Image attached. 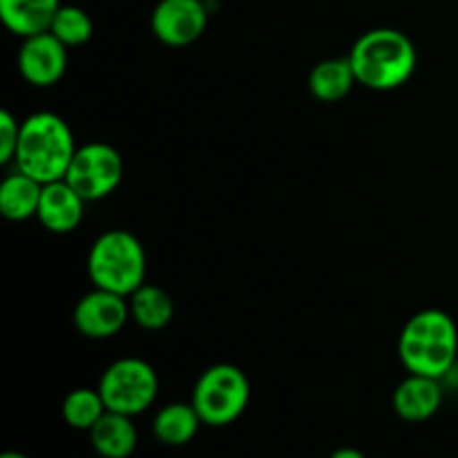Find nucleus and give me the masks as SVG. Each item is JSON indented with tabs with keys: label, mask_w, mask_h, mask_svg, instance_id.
Here are the masks:
<instances>
[{
	"label": "nucleus",
	"mask_w": 458,
	"mask_h": 458,
	"mask_svg": "<svg viewBox=\"0 0 458 458\" xmlns=\"http://www.w3.org/2000/svg\"><path fill=\"white\" fill-rule=\"evenodd\" d=\"M191 403L201 423L210 428H226L249 407L250 383L240 367L219 362L197 378Z\"/></svg>",
	"instance_id": "nucleus-5"
},
{
	"label": "nucleus",
	"mask_w": 458,
	"mask_h": 458,
	"mask_svg": "<svg viewBox=\"0 0 458 458\" xmlns=\"http://www.w3.org/2000/svg\"><path fill=\"white\" fill-rule=\"evenodd\" d=\"M456 353V322L441 309H425L411 316L398 338V356L410 374L441 380L454 367Z\"/></svg>",
	"instance_id": "nucleus-3"
},
{
	"label": "nucleus",
	"mask_w": 458,
	"mask_h": 458,
	"mask_svg": "<svg viewBox=\"0 0 458 458\" xmlns=\"http://www.w3.org/2000/svg\"><path fill=\"white\" fill-rule=\"evenodd\" d=\"M67 70V47L52 34H40L22 38L18 49V72L34 88H49L63 79Z\"/></svg>",
	"instance_id": "nucleus-10"
},
{
	"label": "nucleus",
	"mask_w": 458,
	"mask_h": 458,
	"mask_svg": "<svg viewBox=\"0 0 458 458\" xmlns=\"http://www.w3.org/2000/svg\"><path fill=\"white\" fill-rule=\"evenodd\" d=\"M206 25L204 0H159L150 16L152 34L168 47H188L201 38Z\"/></svg>",
	"instance_id": "nucleus-8"
},
{
	"label": "nucleus",
	"mask_w": 458,
	"mask_h": 458,
	"mask_svg": "<svg viewBox=\"0 0 458 458\" xmlns=\"http://www.w3.org/2000/svg\"><path fill=\"white\" fill-rule=\"evenodd\" d=\"M356 83L358 81L349 56L320 61L309 74V89L322 103L343 101Z\"/></svg>",
	"instance_id": "nucleus-17"
},
{
	"label": "nucleus",
	"mask_w": 458,
	"mask_h": 458,
	"mask_svg": "<svg viewBox=\"0 0 458 458\" xmlns=\"http://www.w3.org/2000/svg\"><path fill=\"white\" fill-rule=\"evenodd\" d=\"M137 428L132 416L110 411L98 419V423L89 429V443L101 458H130L137 450Z\"/></svg>",
	"instance_id": "nucleus-13"
},
{
	"label": "nucleus",
	"mask_w": 458,
	"mask_h": 458,
	"mask_svg": "<svg viewBox=\"0 0 458 458\" xmlns=\"http://www.w3.org/2000/svg\"><path fill=\"white\" fill-rule=\"evenodd\" d=\"M130 318L146 331H159L170 325L174 316V302L168 291L155 284H141L128 298Z\"/></svg>",
	"instance_id": "nucleus-18"
},
{
	"label": "nucleus",
	"mask_w": 458,
	"mask_h": 458,
	"mask_svg": "<svg viewBox=\"0 0 458 458\" xmlns=\"http://www.w3.org/2000/svg\"><path fill=\"white\" fill-rule=\"evenodd\" d=\"M0 458H27L25 454H21V452H4Z\"/></svg>",
	"instance_id": "nucleus-23"
},
{
	"label": "nucleus",
	"mask_w": 458,
	"mask_h": 458,
	"mask_svg": "<svg viewBox=\"0 0 458 458\" xmlns=\"http://www.w3.org/2000/svg\"><path fill=\"white\" fill-rule=\"evenodd\" d=\"M18 137H21V123L9 110L0 112V164H9L16 157Z\"/></svg>",
	"instance_id": "nucleus-21"
},
{
	"label": "nucleus",
	"mask_w": 458,
	"mask_h": 458,
	"mask_svg": "<svg viewBox=\"0 0 458 458\" xmlns=\"http://www.w3.org/2000/svg\"><path fill=\"white\" fill-rule=\"evenodd\" d=\"M443 403V389L438 378L410 374L394 389L392 405L398 419L407 423H425L432 419Z\"/></svg>",
	"instance_id": "nucleus-12"
},
{
	"label": "nucleus",
	"mask_w": 458,
	"mask_h": 458,
	"mask_svg": "<svg viewBox=\"0 0 458 458\" xmlns=\"http://www.w3.org/2000/svg\"><path fill=\"white\" fill-rule=\"evenodd\" d=\"M329 458H367V456L362 454L360 450H356V447H340V450H335Z\"/></svg>",
	"instance_id": "nucleus-22"
},
{
	"label": "nucleus",
	"mask_w": 458,
	"mask_h": 458,
	"mask_svg": "<svg viewBox=\"0 0 458 458\" xmlns=\"http://www.w3.org/2000/svg\"><path fill=\"white\" fill-rule=\"evenodd\" d=\"M201 419L192 403H168L157 411L152 420V434L159 443L170 447H182L197 437Z\"/></svg>",
	"instance_id": "nucleus-15"
},
{
	"label": "nucleus",
	"mask_w": 458,
	"mask_h": 458,
	"mask_svg": "<svg viewBox=\"0 0 458 458\" xmlns=\"http://www.w3.org/2000/svg\"><path fill=\"white\" fill-rule=\"evenodd\" d=\"M63 420H65L70 428L81 429V432H89L94 425L98 423L103 414L107 411L106 403H103L101 392L88 387H79L74 392H70L63 401Z\"/></svg>",
	"instance_id": "nucleus-19"
},
{
	"label": "nucleus",
	"mask_w": 458,
	"mask_h": 458,
	"mask_svg": "<svg viewBox=\"0 0 458 458\" xmlns=\"http://www.w3.org/2000/svg\"><path fill=\"white\" fill-rule=\"evenodd\" d=\"M40 195H43V183L16 170L0 183V213L9 222H25V219L36 217Z\"/></svg>",
	"instance_id": "nucleus-16"
},
{
	"label": "nucleus",
	"mask_w": 458,
	"mask_h": 458,
	"mask_svg": "<svg viewBox=\"0 0 458 458\" xmlns=\"http://www.w3.org/2000/svg\"><path fill=\"white\" fill-rule=\"evenodd\" d=\"M61 9V0H0V18L13 36L49 31L54 16Z\"/></svg>",
	"instance_id": "nucleus-14"
},
{
	"label": "nucleus",
	"mask_w": 458,
	"mask_h": 458,
	"mask_svg": "<svg viewBox=\"0 0 458 458\" xmlns=\"http://www.w3.org/2000/svg\"><path fill=\"white\" fill-rule=\"evenodd\" d=\"M76 148L74 132L65 119L54 112H36L21 121L13 164L36 182L52 183L65 179Z\"/></svg>",
	"instance_id": "nucleus-2"
},
{
	"label": "nucleus",
	"mask_w": 458,
	"mask_h": 458,
	"mask_svg": "<svg viewBox=\"0 0 458 458\" xmlns=\"http://www.w3.org/2000/svg\"><path fill=\"white\" fill-rule=\"evenodd\" d=\"M148 258L137 235L112 228L94 240L88 253V276L97 289L130 298L146 284Z\"/></svg>",
	"instance_id": "nucleus-4"
},
{
	"label": "nucleus",
	"mask_w": 458,
	"mask_h": 458,
	"mask_svg": "<svg viewBox=\"0 0 458 458\" xmlns=\"http://www.w3.org/2000/svg\"><path fill=\"white\" fill-rule=\"evenodd\" d=\"M54 36L70 47H81L88 43L94 34V22L85 9L76 7V4H61V9L54 16L52 27H49Z\"/></svg>",
	"instance_id": "nucleus-20"
},
{
	"label": "nucleus",
	"mask_w": 458,
	"mask_h": 458,
	"mask_svg": "<svg viewBox=\"0 0 458 458\" xmlns=\"http://www.w3.org/2000/svg\"><path fill=\"white\" fill-rule=\"evenodd\" d=\"M88 201L65 182L43 183V195H40L38 204V222L43 224L45 231L54 233V235H65L79 228L83 222V208Z\"/></svg>",
	"instance_id": "nucleus-11"
},
{
	"label": "nucleus",
	"mask_w": 458,
	"mask_h": 458,
	"mask_svg": "<svg viewBox=\"0 0 458 458\" xmlns=\"http://www.w3.org/2000/svg\"><path fill=\"white\" fill-rule=\"evenodd\" d=\"M358 85L376 92H389L414 76L419 54L410 36L394 27L365 31L349 52Z\"/></svg>",
	"instance_id": "nucleus-1"
},
{
	"label": "nucleus",
	"mask_w": 458,
	"mask_h": 458,
	"mask_svg": "<svg viewBox=\"0 0 458 458\" xmlns=\"http://www.w3.org/2000/svg\"><path fill=\"white\" fill-rule=\"evenodd\" d=\"M128 318V300L112 291L97 289V286L76 302L74 313H72L76 331L89 340L112 338L123 329Z\"/></svg>",
	"instance_id": "nucleus-9"
},
{
	"label": "nucleus",
	"mask_w": 458,
	"mask_h": 458,
	"mask_svg": "<svg viewBox=\"0 0 458 458\" xmlns=\"http://www.w3.org/2000/svg\"><path fill=\"white\" fill-rule=\"evenodd\" d=\"M125 164L114 146L103 141L85 143L76 148L65 182L85 201H101L121 186Z\"/></svg>",
	"instance_id": "nucleus-7"
},
{
	"label": "nucleus",
	"mask_w": 458,
	"mask_h": 458,
	"mask_svg": "<svg viewBox=\"0 0 458 458\" xmlns=\"http://www.w3.org/2000/svg\"><path fill=\"white\" fill-rule=\"evenodd\" d=\"M98 392L107 410L134 419L155 403L159 394V376L155 367L141 358H121L103 371Z\"/></svg>",
	"instance_id": "nucleus-6"
}]
</instances>
